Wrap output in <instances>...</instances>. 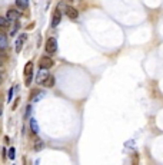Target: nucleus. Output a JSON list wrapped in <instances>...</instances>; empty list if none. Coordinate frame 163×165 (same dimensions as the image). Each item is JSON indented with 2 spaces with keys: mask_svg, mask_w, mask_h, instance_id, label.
<instances>
[{
  "mask_svg": "<svg viewBox=\"0 0 163 165\" xmlns=\"http://www.w3.org/2000/svg\"><path fill=\"white\" fill-rule=\"evenodd\" d=\"M24 76H26V85H30L33 79V62H27L24 66Z\"/></svg>",
  "mask_w": 163,
  "mask_h": 165,
  "instance_id": "nucleus-1",
  "label": "nucleus"
},
{
  "mask_svg": "<svg viewBox=\"0 0 163 165\" xmlns=\"http://www.w3.org/2000/svg\"><path fill=\"white\" fill-rule=\"evenodd\" d=\"M57 50V42L55 38H49L46 40V52L49 55H53V53H56Z\"/></svg>",
  "mask_w": 163,
  "mask_h": 165,
  "instance_id": "nucleus-2",
  "label": "nucleus"
},
{
  "mask_svg": "<svg viewBox=\"0 0 163 165\" xmlns=\"http://www.w3.org/2000/svg\"><path fill=\"white\" fill-rule=\"evenodd\" d=\"M65 13H66V16L69 17V19H72V20H76L77 17H79V12H77V9H75L73 6H66L65 7Z\"/></svg>",
  "mask_w": 163,
  "mask_h": 165,
  "instance_id": "nucleus-3",
  "label": "nucleus"
},
{
  "mask_svg": "<svg viewBox=\"0 0 163 165\" xmlns=\"http://www.w3.org/2000/svg\"><path fill=\"white\" fill-rule=\"evenodd\" d=\"M6 17H7L9 22H17V20L22 17V13H20L19 10H16V9H10V10H7Z\"/></svg>",
  "mask_w": 163,
  "mask_h": 165,
  "instance_id": "nucleus-4",
  "label": "nucleus"
},
{
  "mask_svg": "<svg viewBox=\"0 0 163 165\" xmlns=\"http://www.w3.org/2000/svg\"><path fill=\"white\" fill-rule=\"evenodd\" d=\"M55 65V62L51 57H47V56H43L40 57V62H39V66L42 68V69H50L51 66Z\"/></svg>",
  "mask_w": 163,
  "mask_h": 165,
  "instance_id": "nucleus-5",
  "label": "nucleus"
},
{
  "mask_svg": "<svg viewBox=\"0 0 163 165\" xmlns=\"http://www.w3.org/2000/svg\"><path fill=\"white\" fill-rule=\"evenodd\" d=\"M62 20V12L59 7H56L55 9V12H53V19H51V26L53 28H56V26H59V23H60Z\"/></svg>",
  "mask_w": 163,
  "mask_h": 165,
  "instance_id": "nucleus-6",
  "label": "nucleus"
},
{
  "mask_svg": "<svg viewBox=\"0 0 163 165\" xmlns=\"http://www.w3.org/2000/svg\"><path fill=\"white\" fill-rule=\"evenodd\" d=\"M49 72H47V69H42V72L37 75V78H36V83H39V85H43V82L49 78Z\"/></svg>",
  "mask_w": 163,
  "mask_h": 165,
  "instance_id": "nucleus-7",
  "label": "nucleus"
},
{
  "mask_svg": "<svg viewBox=\"0 0 163 165\" xmlns=\"http://www.w3.org/2000/svg\"><path fill=\"white\" fill-rule=\"evenodd\" d=\"M24 40H26V35H20L19 38H17V40H16V52H17V53L22 50Z\"/></svg>",
  "mask_w": 163,
  "mask_h": 165,
  "instance_id": "nucleus-8",
  "label": "nucleus"
},
{
  "mask_svg": "<svg viewBox=\"0 0 163 165\" xmlns=\"http://www.w3.org/2000/svg\"><path fill=\"white\" fill-rule=\"evenodd\" d=\"M9 42H7V38H6L3 33H0V50H5L6 47H7Z\"/></svg>",
  "mask_w": 163,
  "mask_h": 165,
  "instance_id": "nucleus-9",
  "label": "nucleus"
},
{
  "mask_svg": "<svg viewBox=\"0 0 163 165\" xmlns=\"http://www.w3.org/2000/svg\"><path fill=\"white\" fill-rule=\"evenodd\" d=\"M43 86H46V88H53V86H55V78L51 75H49V78L43 82Z\"/></svg>",
  "mask_w": 163,
  "mask_h": 165,
  "instance_id": "nucleus-10",
  "label": "nucleus"
},
{
  "mask_svg": "<svg viewBox=\"0 0 163 165\" xmlns=\"http://www.w3.org/2000/svg\"><path fill=\"white\" fill-rule=\"evenodd\" d=\"M30 129H32L33 134H39V125H37V122H36V119L34 118L30 119Z\"/></svg>",
  "mask_w": 163,
  "mask_h": 165,
  "instance_id": "nucleus-11",
  "label": "nucleus"
},
{
  "mask_svg": "<svg viewBox=\"0 0 163 165\" xmlns=\"http://www.w3.org/2000/svg\"><path fill=\"white\" fill-rule=\"evenodd\" d=\"M16 5L20 9H27L29 7V0H16Z\"/></svg>",
  "mask_w": 163,
  "mask_h": 165,
  "instance_id": "nucleus-12",
  "label": "nucleus"
},
{
  "mask_svg": "<svg viewBox=\"0 0 163 165\" xmlns=\"http://www.w3.org/2000/svg\"><path fill=\"white\" fill-rule=\"evenodd\" d=\"M7 23H9L7 17H3V16H0V28H6V26H7Z\"/></svg>",
  "mask_w": 163,
  "mask_h": 165,
  "instance_id": "nucleus-13",
  "label": "nucleus"
},
{
  "mask_svg": "<svg viewBox=\"0 0 163 165\" xmlns=\"http://www.w3.org/2000/svg\"><path fill=\"white\" fill-rule=\"evenodd\" d=\"M43 148V141L42 139H37V141H36V144H34V149H42Z\"/></svg>",
  "mask_w": 163,
  "mask_h": 165,
  "instance_id": "nucleus-14",
  "label": "nucleus"
},
{
  "mask_svg": "<svg viewBox=\"0 0 163 165\" xmlns=\"http://www.w3.org/2000/svg\"><path fill=\"white\" fill-rule=\"evenodd\" d=\"M17 30H19V23L16 22V24H14V28L12 29V32H10V35H12V36H14V35H16V32H17Z\"/></svg>",
  "mask_w": 163,
  "mask_h": 165,
  "instance_id": "nucleus-15",
  "label": "nucleus"
},
{
  "mask_svg": "<svg viewBox=\"0 0 163 165\" xmlns=\"http://www.w3.org/2000/svg\"><path fill=\"white\" fill-rule=\"evenodd\" d=\"M14 154H16V151H14V148H12V149L9 151V158L10 160H13L14 158Z\"/></svg>",
  "mask_w": 163,
  "mask_h": 165,
  "instance_id": "nucleus-16",
  "label": "nucleus"
},
{
  "mask_svg": "<svg viewBox=\"0 0 163 165\" xmlns=\"http://www.w3.org/2000/svg\"><path fill=\"white\" fill-rule=\"evenodd\" d=\"M0 115H2V105H0Z\"/></svg>",
  "mask_w": 163,
  "mask_h": 165,
  "instance_id": "nucleus-17",
  "label": "nucleus"
},
{
  "mask_svg": "<svg viewBox=\"0 0 163 165\" xmlns=\"http://www.w3.org/2000/svg\"><path fill=\"white\" fill-rule=\"evenodd\" d=\"M0 85H2V76H0Z\"/></svg>",
  "mask_w": 163,
  "mask_h": 165,
  "instance_id": "nucleus-18",
  "label": "nucleus"
},
{
  "mask_svg": "<svg viewBox=\"0 0 163 165\" xmlns=\"http://www.w3.org/2000/svg\"><path fill=\"white\" fill-rule=\"evenodd\" d=\"M0 65H2V61H0Z\"/></svg>",
  "mask_w": 163,
  "mask_h": 165,
  "instance_id": "nucleus-19",
  "label": "nucleus"
}]
</instances>
